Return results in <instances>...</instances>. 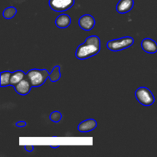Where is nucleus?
Here are the masks:
<instances>
[{
	"mask_svg": "<svg viewBox=\"0 0 157 157\" xmlns=\"http://www.w3.org/2000/svg\"><path fill=\"white\" fill-rule=\"evenodd\" d=\"M101 51V39L98 36L91 35L80 44L75 52V56L79 60H86L98 55Z\"/></svg>",
	"mask_w": 157,
	"mask_h": 157,
	"instance_id": "nucleus-1",
	"label": "nucleus"
},
{
	"mask_svg": "<svg viewBox=\"0 0 157 157\" xmlns=\"http://www.w3.org/2000/svg\"><path fill=\"white\" fill-rule=\"evenodd\" d=\"M49 75L46 69H32L28 71L26 76L29 78L33 87H38L43 85L46 80L49 78Z\"/></svg>",
	"mask_w": 157,
	"mask_h": 157,
	"instance_id": "nucleus-2",
	"label": "nucleus"
},
{
	"mask_svg": "<svg viewBox=\"0 0 157 157\" xmlns=\"http://www.w3.org/2000/svg\"><path fill=\"white\" fill-rule=\"evenodd\" d=\"M134 43L133 38L130 36L123 37L118 39H113L107 43V47L112 52H119L131 47Z\"/></svg>",
	"mask_w": 157,
	"mask_h": 157,
	"instance_id": "nucleus-3",
	"label": "nucleus"
},
{
	"mask_svg": "<svg viewBox=\"0 0 157 157\" xmlns=\"http://www.w3.org/2000/svg\"><path fill=\"white\" fill-rule=\"evenodd\" d=\"M135 96L138 102L144 106H150L155 102V98L153 93L147 87H139L135 92Z\"/></svg>",
	"mask_w": 157,
	"mask_h": 157,
	"instance_id": "nucleus-4",
	"label": "nucleus"
},
{
	"mask_svg": "<svg viewBox=\"0 0 157 157\" xmlns=\"http://www.w3.org/2000/svg\"><path fill=\"white\" fill-rule=\"evenodd\" d=\"M49 6L55 12H65L75 4V0H49Z\"/></svg>",
	"mask_w": 157,
	"mask_h": 157,
	"instance_id": "nucleus-5",
	"label": "nucleus"
},
{
	"mask_svg": "<svg viewBox=\"0 0 157 157\" xmlns=\"http://www.w3.org/2000/svg\"><path fill=\"white\" fill-rule=\"evenodd\" d=\"M33 87L32 84V82L30 81V80L29 79L27 76L25 77L19 83L16 84V85L14 86L15 87V90L18 94L22 95V96H25V95H27L30 92L31 89Z\"/></svg>",
	"mask_w": 157,
	"mask_h": 157,
	"instance_id": "nucleus-6",
	"label": "nucleus"
},
{
	"mask_svg": "<svg viewBox=\"0 0 157 157\" xmlns=\"http://www.w3.org/2000/svg\"><path fill=\"white\" fill-rule=\"evenodd\" d=\"M78 25L84 31H90L95 25V19L92 15L86 14L82 15L78 20Z\"/></svg>",
	"mask_w": 157,
	"mask_h": 157,
	"instance_id": "nucleus-7",
	"label": "nucleus"
},
{
	"mask_svg": "<svg viewBox=\"0 0 157 157\" xmlns=\"http://www.w3.org/2000/svg\"><path fill=\"white\" fill-rule=\"evenodd\" d=\"M141 47L144 52L148 54H155L157 52V43L151 38H144L141 41Z\"/></svg>",
	"mask_w": 157,
	"mask_h": 157,
	"instance_id": "nucleus-8",
	"label": "nucleus"
},
{
	"mask_svg": "<svg viewBox=\"0 0 157 157\" xmlns=\"http://www.w3.org/2000/svg\"><path fill=\"white\" fill-rule=\"evenodd\" d=\"M97 121L94 119H87L86 121H82L80 123L78 126V131L82 132V133H87V132L92 131L97 127Z\"/></svg>",
	"mask_w": 157,
	"mask_h": 157,
	"instance_id": "nucleus-9",
	"label": "nucleus"
},
{
	"mask_svg": "<svg viewBox=\"0 0 157 157\" xmlns=\"http://www.w3.org/2000/svg\"><path fill=\"white\" fill-rule=\"evenodd\" d=\"M134 5V0H120L117 5V11L121 14L130 12Z\"/></svg>",
	"mask_w": 157,
	"mask_h": 157,
	"instance_id": "nucleus-10",
	"label": "nucleus"
},
{
	"mask_svg": "<svg viewBox=\"0 0 157 157\" xmlns=\"http://www.w3.org/2000/svg\"><path fill=\"white\" fill-rule=\"evenodd\" d=\"M71 23V18L67 14H61L55 20V25L59 29H66Z\"/></svg>",
	"mask_w": 157,
	"mask_h": 157,
	"instance_id": "nucleus-11",
	"label": "nucleus"
},
{
	"mask_svg": "<svg viewBox=\"0 0 157 157\" xmlns=\"http://www.w3.org/2000/svg\"><path fill=\"white\" fill-rule=\"evenodd\" d=\"M26 76V75L25 74L24 71L21 70L16 71L13 72L12 74V76H11V80H10V85L11 86H15L18 83H19Z\"/></svg>",
	"mask_w": 157,
	"mask_h": 157,
	"instance_id": "nucleus-12",
	"label": "nucleus"
},
{
	"mask_svg": "<svg viewBox=\"0 0 157 157\" xmlns=\"http://www.w3.org/2000/svg\"><path fill=\"white\" fill-rule=\"evenodd\" d=\"M12 74V72L9 71L1 72V74H0V77H1V78H0V80H1L0 86H1L2 87H7V86L10 85V80Z\"/></svg>",
	"mask_w": 157,
	"mask_h": 157,
	"instance_id": "nucleus-13",
	"label": "nucleus"
},
{
	"mask_svg": "<svg viewBox=\"0 0 157 157\" xmlns=\"http://www.w3.org/2000/svg\"><path fill=\"white\" fill-rule=\"evenodd\" d=\"M61 67L60 66L57 65L53 67V70L51 72L49 75V79L52 82H56V81H59L61 78Z\"/></svg>",
	"mask_w": 157,
	"mask_h": 157,
	"instance_id": "nucleus-14",
	"label": "nucleus"
},
{
	"mask_svg": "<svg viewBox=\"0 0 157 157\" xmlns=\"http://www.w3.org/2000/svg\"><path fill=\"white\" fill-rule=\"evenodd\" d=\"M17 13V9L13 6H9L6 8L2 12V15L6 19H11L14 18Z\"/></svg>",
	"mask_w": 157,
	"mask_h": 157,
	"instance_id": "nucleus-15",
	"label": "nucleus"
},
{
	"mask_svg": "<svg viewBox=\"0 0 157 157\" xmlns=\"http://www.w3.org/2000/svg\"><path fill=\"white\" fill-rule=\"evenodd\" d=\"M51 121L54 123H58L62 118V114H61V112L59 111H53L49 116Z\"/></svg>",
	"mask_w": 157,
	"mask_h": 157,
	"instance_id": "nucleus-16",
	"label": "nucleus"
},
{
	"mask_svg": "<svg viewBox=\"0 0 157 157\" xmlns=\"http://www.w3.org/2000/svg\"><path fill=\"white\" fill-rule=\"evenodd\" d=\"M15 125H16L17 127H26V125H27V124H26V122H25V121H18V122H17L16 124H15Z\"/></svg>",
	"mask_w": 157,
	"mask_h": 157,
	"instance_id": "nucleus-17",
	"label": "nucleus"
},
{
	"mask_svg": "<svg viewBox=\"0 0 157 157\" xmlns=\"http://www.w3.org/2000/svg\"><path fill=\"white\" fill-rule=\"evenodd\" d=\"M25 150L29 153H31L34 150V146H25Z\"/></svg>",
	"mask_w": 157,
	"mask_h": 157,
	"instance_id": "nucleus-18",
	"label": "nucleus"
},
{
	"mask_svg": "<svg viewBox=\"0 0 157 157\" xmlns=\"http://www.w3.org/2000/svg\"><path fill=\"white\" fill-rule=\"evenodd\" d=\"M51 147H52V148H53V149H56V148H58V147H59V146H51Z\"/></svg>",
	"mask_w": 157,
	"mask_h": 157,
	"instance_id": "nucleus-19",
	"label": "nucleus"
}]
</instances>
